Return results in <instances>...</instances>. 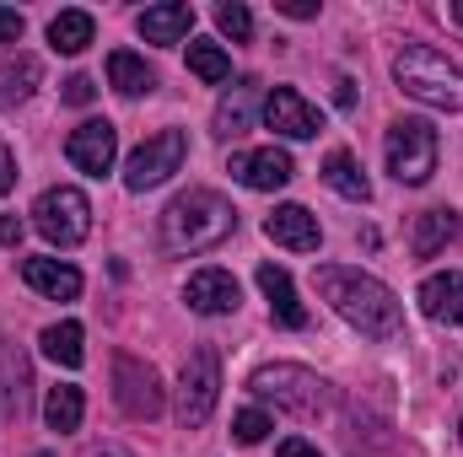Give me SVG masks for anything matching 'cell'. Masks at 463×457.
<instances>
[{
	"instance_id": "cell-3",
	"label": "cell",
	"mask_w": 463,
	"mask_h": 457,
	"mask_svg": "<svg viewBox=\"0 0 463 457\" xmlns=\"http://www.w3.org/2000/svg\"><path fill=\"white\" fill-rule=\"evenodd\" d=\"M393 81L404 98L442 108V114H463V70L431 43H404L393 60Z\"/></svg>"
},
{
	"instance_id": "cell-35",
	"label": "cell",
	"mask_w": 463,
	"mask_h": 457,
	"mask_svg": "<svg viewBox=\"0 0 463 457\" xmlns=\"http://www.w3.org/2000/svg\"><path fill=\"white\" fill-rule=\"evenodd\" d=\"M0 242H5V247L22 242V221H16V216H0Z\"/></svg>"
},
{
	"instance_id": "cell-11",
	"label": "cell",
	"mask_w": 463,
	"mask_h": 457,
	"mask_svg": "<svg viewBox=\"0 0 463 457\" xmlns=\"http://www.w3.org/2000/svg\"><path fill=\"white\" fill-rule=\"evenodd\" d=\"M232 178L242 189H259V194H275L297 178V162L280 151V145H259V151H232Z\"/></svg>"
},
{
	"instance_id": "cell-26",
	"label": "cell",
	"mask_w": 463,
	"mask_h": 457,
	"mask_svg": "<svg viewBox=\"0 0 463 457\" xmlns=\"http://www.w3.org/2000/svg\"><path fill=\"white\" fill-rule=\"evenodd\" d=\"M92 38H98V22H92V11H60V16L49 22V43H54L60 54H81Z\"/></svg>"
},
{
	"instance_id": "cell-32",
	"label": "cell",
	"mask_w": 463,
	"mask_h": 457,
	"mask_svg": "<svg viewBox=\"0 0 463 457\" xmlns=\"http://www.w3.org/2000/svg\"><path fill=\"white\" fill-rule=\"evenodd\" d=\"M22 27H27V22H22V11H16V5H0V43H16V38H22Z\"/></svg>"
},
{
	"instance_id": "cell-13",
	"label": "cell",
	"mask_w": 463,
	"mask_h": 457,
	"mask_svg": "<svg viewBox=\"0 0 463 457\" xmlns=\"http://www.w3.org/2000/svg\"><path fill=\"white\" fill-rule=\"evenodd\" d=\"M264 237H269L275 247H286V253H318L324 227H318V216H313L307 205H275V210L264 216Z\"/></svg>"
},
{
	"instance_id": "cell-34",
	"label": "cell",
	"mask_w": 463,
	"mask_h": 457,
	"mask_svg": "<svg viewBox=\"0 0 463 457\" xmlns=\"http://www.w3.org/2000/svg\"><path fill=\"white\" fill-rule=\"evenodd\" d=\"M280 457H324L313 442H302V436H291V442H280Z\"/></svg>"
},
{
	"instance_id": "cell-16",
	"label": "cell",
	"mask_w": 463,
	"mask_h": 457,
	"mask_svg": "<svg viewBox=\"0 0 463 457\" xmlns=\"http://www.w3.org/2000/svg\"><path fill=\"white\" fill-rule=\"evenodd\" d=\"M259 291H264L269 318L280 329H307V307H302V296H297V285H291V275L280 264H259Z\"/></svg>"
},
{
	"instance_id": "cell-15",
	"label": "cell",
	"mask_w": 463,
	"mask_h": 457,
	"mask_svg": "<svg viewBox=\"0 0 463 457\" xmlns=\"http://www.w3.org/2000/svg\"><path fill=\"white\" fill-rule=\"evenodd\" d=\"M22 280H27V291H38L49 302H76L81 296V269L60 264V258H22Z\"/></svg>"
},
{
	"instance_id": "cell-18",
	"label": "cell",
	"mask_w": 463,
	"mask_h": 457,
	"mask_svg": "<svg viewBox=\"0 0 463 457\" xmlns=\"http://www.w3.org/2000/svg\"><path fill=\"white\" fill-rule=\"evenodd\" d=\"M140 33H146V43H184L189 38V27H194V5L189 0H167V5H146L140 16Z\"/></svg>"
},
{
	"instance_id": "cell-7",
	"label": "cell",
	"mask_w": 463,
	"mask_h": 457,
	"mask_svg": "<svg viewBox=\"0 0 463 457\" xmlns=\"http://www.w3.org/2000/svg\"><path fill=\"white\" fill-rule=\"evenodd\" d=\"M216 398H222V355L211 344H200L184 360V377H178V425L200 431L216 415Z\"/></svg>"
},
{
	"instance_id": "cell-24",
	"label": "cell",
	"mask_w": 463,
	"mask_h": 457,
	"mask_svg": "<svg viewBox=\"0 0 463 457\" xmlns=\"http://www.w3.org/2000/svg\"><path fill=\"white\" fill-rule=\"evenodd\" d=\"M109 87H114V92H124V98H146V92L156 87V70H151L140 54L114 49V54H109Z\"/></svg>"
},
{
	"instance_id": "cell-37",
	"label": "cell",
	"mask_w": 463,
	"mask_h": 457,
	"mask_svg": "<svg viewBox=\"0 0 463 457\" xmlns=\"http://www.w3.org/2000/svg\"><path fill=\"white\" fill-rule=\"evenodd\" d=\"M453 22L463 27V0H453Z\"/></svg>"
},
{
	"instance_id": "cell-2",
	"label": "cell",
	"mask_w": 463,
	"mask_h": 457,
	"mask_svg": "<svg viewBox=\"0 0 463 457\" xmlns=\"http://www.w3.org/2000/svg\"><path fill=\"white\" fill-rule=\"evenodd\" d=\"M237 231V210L216 189H189L162 210V247L167 253H211Z\"/></svg>"
},
{
	"instance_id": "cell-38",
	"label": "cell",
	"mask_w": 463,
	"mask_h": 457,
	"mask_svg": "<svg viewBox=\"0 0 463 457\" xmlns=\"http://www.w3.org/2000/svg\"><path fill=\"white\" fill-rule=\"evenodd\" d=\"M458 436H463V420H458Z\"/></svg>"
},
{
	"instance_id": "cell-23",
	"label": "cell",
	"mask_w": 463,
	"mask_h": 457,
	"mask_svg": "<svg viewBox=\"0 0 463 457\" xmlns=\"http://www.w3.org/2000/svg\"><path fill=\"white\" fill-rule=\"evenodd\" d=\"M81 415H87V393H81L76 382L49 387V398H43V420H49V431L71 436V431H81Z\"/></svg>"
},
{
	"instance_id": "cell-8",
	"label": "cell",
	"mask_w": 463,
	"mask_h": 457,
	"mask_svg": "<svg viewBox=\"0 0 463 457\" xmlns=\"http://www.w3.org/2000/svg\"><path fill=\"white\" fill-rule=\"evenodd\" d=\"M184 156H189V129H162V135H151V140H140V145L129 151L124 183H129L135 194H146V189L167 183V178L184 167Z\"/></svg>"
},
{
	"instance_id": "cell-29",
	"label": "cell",
	"mask_w": 463,
	"mask_h": 457,
	"mask_svg": "<svg viewBox=\"0 0 463 457\" xmlns=\"http://www.w3.org/2000/svg\"><path fill=\"white\" fill-rule=\"evenodd\" d=\"M269 431H275V425H269V415H264V409H242V415L232 420V436H237L242 447H259Z\"/></svg>"
},
{
	"instance_id": "cell-19",
	"label": "cell",
	"mask_w": 463,
	"mask_h": 457,
	"mask_svg": "<svg viewBox=\"0 0 463 457\" xmlns=\"http://www.w3.org/2000/svg\"><path fill=\"white\" fill-rule=\"evenodd\" d=\"M27 387H33L27 355L16 344H0V415L5 420H22L27 415Z\"/></svg>"
},
{
	"instance_id": "cell-27",
	"label": "cell",
	"mask_w": 463,
	"mask_h": 457,
	"mask_svg": "<svg viewBox=\"0 0 463 457\" xmlns=\"http://www.w3.org/2000/svg\"><path fill=\"white\" fill-rule=\"evenodd\" d=\"M38 344H43V355L60 360L65 371H76V366L87 360V334H81V323H49Z\"/></svg>"
},
{
	"instance_id": "cell-17",
	"label": "cell",
	"mask_w": 463,
	"mask_h": 457,
	"mask_svg": "<svg viewBox=\"0 0 463 457\" xmlns=\"http://www.w3.org/2000/svg\"><path fill=\"white\" fill-rule=\"evenodd\" d=\"M415 302H420V312L431 323H463V275H453V269L448 275H426Z\"/></svg>"
},
{
	"instance_id": "cell-22",
	"label": "cell",
	"mask_w": 463,
	"mask_h": 457,
	"mask_svg": "<svg viewBox=\"0 0 463 457\" xmlns=\"http://www.w3.org/2000/svg\"><path fill=\"white\" fill-rule=\"evenodd\" d=\"M324 183H329L340 200H355V205L372 200V178H366V167H361L350 151H329V156H324Z\"/></svg>"
},
{
	"instance_id": "cell-10",
	"label": "cell",
	"mask_w": 463,
	"mask_h": 457,
	"mask_svg": "<svg viewBox=\"0 0 463 457\" xmlns=\"http://www.w3.org/2000/svg\"><path fill=\"white\" fill-rule=\"evenodd\" d=\"M65 156H71L76 173H87V178H109L114 162H118V129L109 124V118H87V124H76L71 140H65Z\"/></svg>"
},
{
	"instance_id": "cell-28",
	"label": "cell",
	"mask_w": 463,
	"mask_h": 457,
	"mask_svg": "<svg viewBox=\"0 0 463 457\" xmlns=\"http://www.w3.org/2000/svg\"><path fill=\"white\" fill-rule=\"evenodd\" d=\"M189 70L205 81V87H222V81H232V60L222 43H205V38H194L189 43Z\"/></svg>"
},
{
	"instance_id": "cell-36",
	"label": "cell",
	"mask_w": 463,
	"mask_h": 457,
	"mask_svg": "<svg viewBox=\"0 0 463 457\" xmlns=\"http://www.w3.org/2000/svg\"><path fill=\"white\" fill-rule=\"evenodd\" d=\"M280 11L286 16H318V5H307V0H280Z\"/></svg>"
},
{
	"instance_id": "cell-12",
	"label": "cell",
	"mask_w": 463,
	"mask_h": 457,
	"mask_svg": "<svg viewBox=\"0 0 463 457\" xmlns=\"http://www.w3.org/2000/svg\"><path fill=\"white\" fill-rule=\"evenodd\" d=\"M264 124H269L275 135H286V140H313V135L324 129V114H318L297 87H275V92L264 98Z\"/></svg>"
},
{
	"instance_id": "cell-1",
	"label": "cell",
	"mask_w": 463,
	"mask_h": 457,
	"mask_svg": "<svg viewBox=\"0 0 463 457\" xmlns=\"http://www.w3.org/2000/svg\"><path fill=\"white\" fill-rule=\"evenodd\" d=\"M313 280H318V296L345 318L361 340H393L404 329V307H399V296L377 275L345 269V264H324Z\"/></svg>"
},
{
	"instance_id": "cell-25",
	"label": "cell",
	"mask_w": 463,
	"mask_h": 457,
	"mask_svg": "<svg viewBox=\"0 0 463 457\" xmlns=\"http://www.w3.org/2000/svg\"><path fill=\"white\" fill-rule=\"evenodd\" d=\"M248 124H253V81H237L227 98L216 103V135L237 140V135H248Z\"/></svg>"
},
{
	"instance_id": "cell-5",
	"label": "cell",
	"mask_w": 463,
	"mask_h": 457,
	"mask_svg": "<svg viewBox=\"0 0 463 457\" xmlns=\"http://www.w3.org/2000/svg\"><path fill=\"white\" fill-rule=\"evenodd\" d=\"M383 162L404 189L431 183V173H437V129L426 118H393L388 140H383Z\"/></svg>"
},
{
	"instance_id": "cell-21",
	"label": "cell",
	"mask_w": 463,
	"mask_h": 457,
	"mask_svg": "<svg viewBox=\"0 0 463 457\" xmlns=\"http://www.w3.org/2000/svg\"><path fill=\"white\" fill-rule=\"evenodd\" d=\"M38 81H43L38 54H0V114L16 108V103H27Z\"/></svg>"
},
{
	"instance_id": "cell-6",
	"label": "cell",
	"mask_w": 463,
	"mask_h": 457,
	"mask_svg": "<svg viewBox=\"0 0 463 457\" xmlns=\"http://www.w3.org/2000/svg\"><path fill=\"white\" fill-rule=\"evenodd\" d=\"M33 227L43 231L54 247H81L87 231H92V200H87L81 189H71V183H54V189L38 194Z\"/></svg>"
},
{
	"instance_id": "cell-4",
	"label": "cell",
	"mask_w": 463,
	"mask_h": 457,
	"mask_svg": "<svg viewBox=\"0 0 463 457\" xmlns=\"http://www.w3.org/2000/svg\"><path fill=\"white\" fill-rule=\"evenodd\" d=\"M248 393L264 398V404H275V409H286V415H302V420L324 415V404H329V382L313 377L307 366H291V360L259 366V371L248 377Z\"/></svg>"
},
{
	"instance_id": "cell-31",
	"label": "cell",
	"mask_w": 463,
	"mask_h": 457,
	"mask_svg": "<svg viewBox=\"0 0 463 457\" xmlns=\"http://www.w3.org/2000/svg\"><path fill=\"white\" fill-rule=\"evenodd\" d=\"M92 98H98V87H92V76H71V81H65V103H71V108H87Z\"/></svg>"
},
{
	"instance_id": "cell-30",
	"label": "cell",
	"mask_w": 463,
	"mask_h": 457,
	"mask_svg": "<svg viewBox=\"0 0 463 457\" xmlns=\"http://www.w3.org/2000/svg\"><path fill=\"white\" fill-rule=\"evenodd\" d=\"M216 27L227 33L232 43H248V33H253V11H248V5H237V0H227V5L216 11Z\"/></svg>"
},
{
	"instance_id": "cell-14",
	"label": "cell",
	"mask_w": 463,
	"mask_h": 457,
	"mask_svg": "<svg viewBox=\"0 0 463 457\" xmlns=\"http://www.w3.org/2000/svg\"><path fill=\"white\" fill-rule=\"evenodd\" d=\"M184 302H189V312H200V318H222V312H237L242 285H237V275H227V269H200V275H189Z\"/></svg>"
},
{
	"instance_id": "cell-9",
	"label": "cell",
	"mask_w": 463,
	"mask_h": 457,
	"mask_svg": "<svg viewBox=\"0 0 463 457\" xmlns=\"http://www.w3.org/2000/svg\"><path fill=\"white\" fill-rule=\"evenodd\" d=\"M114 398L129 420H156L162 404H167L156 366H146V360H135V355H118L114 360Z\"/></svg>"
},
{
	"instance_id": "cell-33",
	"label": "cell",
	"mask_w": 463,
	"mask_h": 457,
	"mask_svg": "<svg viewBox=\"0 0 463 457\" xmlns=\"http://www.w3.org/2000/svg\"><path fill=\"white\" fill-rule=\"evenodd\" d=\"M16 189V156L5 151V140H0V194H11Z\"/></svg>"
},
{
	"instance_id": "cell-20",
	"label": "cell",
	"mask_w": 463,
	"mask_h": 457,
	"mask_svg": "<svg viewBox=\"0 0 463 457\" xmlns=\"http://www.w3.org/2000/svg\"><path fill=\"white\" fill-rule=\"evenodd\" d=\"M458 231H463L458 210L437 205V210H426V216L415 221V231H410V253H415V258H437L448 242H458Z\"/></svg>"
}]
</instances>
